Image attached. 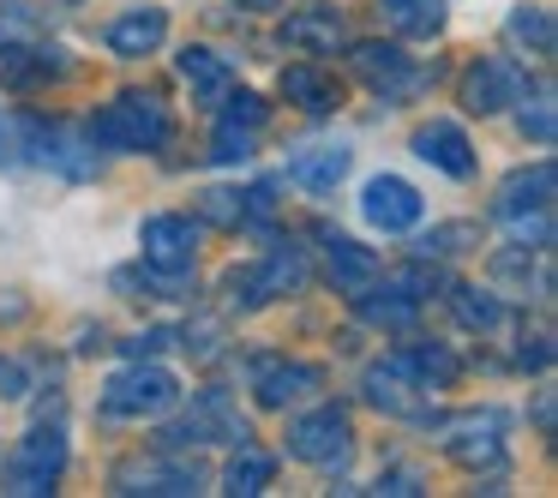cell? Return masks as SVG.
I'll use <instances>...</instances> for the list:
<instances>
[{
	"label": "cell",
	"mask_w": 558,
	"mask_h": 498,
	"mask_svg": "<svg viewBox=\"0 0 558 498\" xmlns=\"http://www.w3.org/2000/svg\"><path fill=\"white\" fill-rule=\"evenodd\" d=\"M349 162H354L349 145H301L289 157V181L301 186V193H330V186L349 174Z\"/></svg>",
	"instance_id": "cell-17"
},
{
	"label": "cell",
	"mask_w": 558,
	"mask_h": 498,
	"mask_svg": "<svg viewBox=\"0 0 558 498\" xmlns=\"http://www.w3.org/2000/svg\"><path fill=\"white\" fill-rule=\"evenodd\" d=\"M43 73H49V54L19 49V42H7V49H0V78H7V85H37Z\"/></svg>",
	"instance_id": "cell-31"
},
{
	"label": "cell",
	"mask_w": 558,
	"mask_h": 498,
	"mask_svg": "<svg viewBox=\"0 0 558 498\" xmlns=\"http://www.w3.org/2000/svg\"><path fill=\"white\" fill-rule=\"evenodd\" d=\"M198 217L217 222V229H241L246 222V193H222V186H210V193H198Z\"/></svg>",
	"instance_id": "cell-32"
},
{
	"label": "cell",
	"mask_w": 558,
	"mask_h": 498,
	"mask_svg": "<svg viewBox=\"0 0 558 498\" xmlns=\"http://www.w3.org/2000/svg\"><path fill=\"white\" fill-rule=\"evenodd\" d=\"M181 402V378L169 366H126L102 385V414L109 421H145V414H169Z\"/></svg>",
	"instance_id": "cell-2"
},
{
	"label": "cell",
	"mask_w": 558,
	"mask_h": 498,
	"mask_svg": "<svg viewBox=\"0 0 558 498\" xmlns=\"http://www.w3.org/2000/svg\"><path fill=\"white\" fill-rule=\"evenodd\" d=\"M450 306H457V318L469 330H498V318H505L498 294H486V289H450Z\"/></svg>",
	"instance_id": "cell-29"
},
{
	"label": "cell",
	"mask_w": 558,
	"mask_h": 498,
	"mask_svg": "<svg viewBox=\"0 0 558 498\" xmlns=\"http://www.w3.org/2000/svg\"><path fill=\"white\" fill-rule=\"evenodd\" d=\"M361 217L373 222L378 234H409L414 222L426 217V198L414 193L402 174H373V181L361 186Z\"/></svg>",
	"instance_id": "cell-9"
},
{
	"label": "cell",
	"mask_w": 558,
	"mask_h": 498,
	"mask_svg": "<svg viewBox=\"0 0 558 498\" xmlns=\"http://www.w3.org/2000/svg\"><path fill=\"white\" fill-rule=\"evenodd\" d=\"M354 73H361L366 85H373L378 97H385V102L409 97V90L421 85V73L409 66V54L390 49V42H354Z\"/></svg>",
	"instance_id": "cell-15"
},
{
	"label": "cell",
	"mask_w": 558,
	"mask_h": 498,
	"mask_svg": "<svg viewBox=\"0 0 558 498\" xmlns=\"http://www.w3.org/2000/svg\"><path fill=\"white\" fill-rule=\"evenodd\" d=\"M282 97L301 102L306 114H330V109H337V85H330L318 66H282Z\"/></svg>",
	"instance_id": "cell-25"
},
{
	"label": "cell",
	"mask_w": 558,
	"mask_h": 498,
	"mask_svg": "<svg viewBox=\"0 0 558 498\" xmlns=\"http://www.w3.org/2000/svg\"><path fill=\"white\" fill-rule=\"evenodd\" d=\"M445 433V450L462 462V469H498L505 462V414L498 409H474V414H462V421H445L438 426Z\"/></svg>",
	"instance_id": "cell-7"
},
{
	"label": "cell",
	"mask_w": 558,
	"mask_h": 498,
	"mask_svg": "<svg viewBox=\"0 0 558 498\" xmlns=\"http://www.w3.org/2000/svg\"><path fill=\"white\" fill-rule=\"evenodd\" d=\"M246 421L241 414L229 409V397H222V390H205V397H198V409L186 414L181 426H169V433H162V445L169 450H186V445H246Z\"/></svg>",
	"instance_id": "cell-8"
},
{
	"label": "cell",
	"mask_w": 558,
	"mask_h": 498,
	"mask_svg": "<svg viewBox=\"0 0 558 498\" xmlns=\"http://www.w3.org/2000/svg\"><path fill=\"white\" fill-rule=\"evenodd\" d=\"M85 133L102 150H162L169 145V109L157 97H145V90H126L109 109H97V121Z\"/></svg>",
	"instance_id": "cell-1"
},
{
	"label": "cell",
	"mask_w": 558,
	"mask_h": 498,
	"mask_svg": "<svg viewBox=\"0 0 558 498\" xmlns=\"http://www.w3.org/2000/svg\"><path fill=\"white\" fill-rule=\"evenodd\" d=\"M114 486L121 493H150V498H186V493H205V474L186 469V462H157V457H138L114 469Z\"/></svg>",
	"instance_id": "cell-13"
},
{
	"label": "cell",
	"mask_w": 558,
	"mask_h": 498,
	"mask_svg": "<svg viewBox=\"0 0 558 498\" xmlns=\"http://www.w3.org/2000/svg\"><path fill=\"white\" fill-rule=\"evenodd\" d=\"M229 289H246V294H234V301H246V306H265V301H277V294L306 289V253H301L294 241H289V246H270L265 265H253L246 277L234 270Z\"/></svg>",
	"instance_id": "cell-10"
},
{
	"label": "cell",
	"mask_w": 558,
	"mask_h": 498,
	"mask_svg": "<svg viewBox=\"0 0 558 498\" xmlns=\"http://www.w3.org/2000/svg\"><path fill=\"white\" fill-rule=\"evenodd\" d=\"M270 474H277V457H270V450H258V445H241V450L229 457V474H222V493L253 498V493H265V486H270Z\"/></svg>",
	"instance_id": "cell-22"
},
{
	"label": "cell",
	"mask_w": 558,
	"mask_h": 498,
	"mask_svg": "<svg viewBox=\"0 0 558 498\" xmlns=\"http://www.w3.org/2000/svg\"><path fill=\"white\" fill-rule=\"evenodd\" d=\"M138 246H145V265L162 277V294H174V289H181V277L198 265V222L193 217H174V210L145 217Z\"/></svg>",
	"instance_id": "cell-5"
},
{
	"label": "cell",
	"mask_w": 558,
	"mask_h": 498,
	"mask_svg": "<svg viewBox=\"0 0 558 498\" xmlns=\"http://www.w3.org/2000/svg\"><path fill=\"white\" fill-rule=\"evenodd\" d=\"M378 7L402 37H438L445 31V0H378Z\"/></svg>",
	"instance_id": "cell-27"
},
{
	"label": "cell",
	"mask_w": 558,
	"mask_h": 498,
	"mask_svg": "<svg viewBox=\"0 0 558 498\" xmlns=\"http://www.w3.org/2000/svg\"><path fill=\"white\" fill-rule=\"evenodd\" d=\"M414 157L433 162V169L450 174V181H469V174H474V145H469V133H462L457 121L414 126Z\"/></svg>",
	"instance_id": "cell-14"
},
{
	"label": "cell",
	"mask_w": 558,
	"mask_h": 498,
	"mask_svg": "<svg viewBox=\"0 0 558 498\" xmlns=\"http://www.w3.org/2000/svg\"><path fill=\"white\" fill-rule=\"evenodd\" d=\"M181 78L198 90V97H222V90H229V61H222L217 49L186 42V49H181Z\"/></svg>",
	"instance_id": "cell-26"
},
{
	"label": "cell",
	"mask_w": 558,
	"mask_h": 498,
	"mask_svg": "<svg viewBox=\"0 0 558 498\" xmlns=\"http://www.w3.org/2000/svg\"><path fill=\"white\" fill-rule=\"evenodd\" d=\"M498 217H505L510 222V229H517L522 234V222H546V217H553V157H541V162H534V169H517V174H510V181L505 186H498Z\"/></svg>",
	"instance_id": "cell-11"
},
{
	"label": "cell",
	"mask_w": 558,
	"mask_h": 498,
	"mask_svg": "<svg viewBox=\"0 0 558 498\" xmlns=\"http://www.w3.org/2000/svg\"><path fill=\"white\" fill-rule=\"evenodd\" d=\"M522 97H529V73H522L517 61H505V54L469 66V78H462V102H469L474 114H498L505 102H522Z\"/></svg>",
	"instance_id": "cell-12"
},
{
	"label": "cell",
	"mask_w": 558,
	"mask_h": 498,
	"mask_svg": "<svg viewBox=\"0 0 558 498\" xmlns=\"http://www.w3.org/2000/svg\"><path fill=\"white\" fill-rule=\"evenodd\" d=\"M397 361H402V373H409L426 397H433V390H450V385H457V373H462V361L445 349V342H433V349H402Z\"/></svg>",
	"instance_id": "cell-21"
},
{
	"label": "cell",
	"mask_w": 558,
	"mask_h": 498,
	"mask_svg": "<svg viewBox=\"0 0 558 498\" xmlns=\"http://www.w3.org/2000/svg\"><path fill=\"white\" fill-rule=\"evenodd\" d=\"M366 402L397 414V421H433V414H426V390L402 373V361H385V366L366 373Z\"/></svg>",
	"instance_id": "cell-16"
},
{
	"label": "cell",
	"mask_w": 558,
	"mask_h": 498,
	"mask_svg": "<svg viewBox=\"0 0 558 498\" xmlns=\"http://www.w3.org/2000/svg\"><path fill=\"white\" fill-rule=\"evenodd\" d=\"M253 145H258V126H241V121H222L217 126V150H210V157L217 162H253Z\"/></svg>",
	"instance_id": "cell-33"
},
{
	"label": "cell",
	"mask_w": 558,
	"mask_h": 498,
	"mask_svg": "<svg viewBox=\"0 0 558 498\" xmlns=\"http://www.w3.org/2000/svg\"><path fill=\"white\" fill-rule=\"evenodd\" d=\"M522 133H534V145H553V97H522Z\"/></svg>",
	"instance_id": "cell-34"
},
{
	"label": "cell",
	"mask_w": 558,
	"mask_h": 498,
	"mask_svg": "<svg viewBox=\"0 0 558 498\" xmlns=\"http://www.w3.org/2000/svg\"><path fill=\"white\" fill-rule=\"evenodd\" d=\"M169 342H174V330H145V337H133V342H126V349H133V354H138V361H145V354H157V349H169Z\"/></svg>",
	"instance_id": "cell-37"
},
{
	"label": "cell",
	"mask_w": 558,
	"mask_h": 498,
	"mask_svg": "<svg viewBox=\"0 0 558 498\" xmlns=\"http://www.w3.org/2000/svg\"><path fill=\"white\" fill-rule=\"evenodd\" d=\"M162 37H169V13H162V7H138V13H126V19L109 25V49L126 54V61L162 49Z\"/></svg>",
	"instance_id": "cell-20"
},
{
	"label": "cell",
	"mask_w": 558,
	"mask_h": 498,
	"mask_svg": "<svg viewBox=\"0 0 558 498\" xmlns=\"http://www.w3.org/2000/svg\"><path fill=\"white\" fill-rule=\"evenodd\" d=\"M325 390V373L306 361H277V366H258V402L265 409H289V402Z\"/></svg>",
	"instance_id": "cell-19"
},
{
	"label": "cell",
	"mask_w": 558,
	"mask_h": 498,
	"mask_svg": "<svg viewBox=\"0 0 558 498\" xmlns=\"http://www.w3.org/2000/svg\"><path fill=\"white\" fill-rule=\"evenodd\" d=\"M378 493H421V474H414V469H390V474H378Z\"/></svg>",
	"instance_id": "cell-36"
},
{
	"label": "cell",
	"mask_w": 558,
	"mask_h": 498,
	"mask_svg": "<svg viewBox=\"0 0 558 498\" xmlns=\"http://www.w3.org/2000/svg\"><path fill=\"white\" fill-rule=\"evenodd\" d=\"M505 37L517 42L522 54H553V42H558V31H553V7H529V0H522L517 13L505 19Z\"/></svg>",
	"instance_id": "cell-24"
},
{
	"label": "cell",
	"mask_w": 558,
	"mask_h": 498,
	"mask_svg": "<svg viewBox=\"0 0 558 498\" xmlns=\"http://www.w3.org/2000/svg\"><path fill=\"white\" fill-rule=\"evenodd\" d=\"M474 246H481V229H474V222H450V229L426 234L414 253H421V258H462V253H474Z\"/></svg>",
	"instance_id": "cell-30"
},
{
	"label": "cell",
	"mask_w": 558,
	"mask_h": 498,
	"mask_svg": "<svg viewBox=\"0 0 558 498\" xmlns=\"http://www.w3.org/2000/svg\"><path fill=\"white\" fill-rule=\"evenodd\" d=\"M234 7H246V13H277L282 0H234Z\"/></svg>",
	"instance_id": "cell-39"
},
{
	"label": "cell",
	"mask_w": 558,
	"mask_h": 498,
	"mask_svg": "<svg viewBox=\"0 0 558 498\" xmlns=\"http://www.w3.org/2000/svg\"><path fill=\"white\" fill-rule=\"evenodd\" d=\"M354 301H361V318H366V325H378V330H409V325H414V313H421L414 289H385V294L361 289Z\"/></svg>",
	"instance_id": "cell-23"
},
{
	"label": "cell",
	"mask_w": 558,
	"mask_h": 498,
	"mask_svg": "<svg viewBox=\"0 0 558 498\" xmlns=\"http://www.w3.org/2000/svg\"><path fill=\"white\" fill-rule=\"evenodd\" d=\"M19 150H31L43 169L66 174V181H90V174H97V145H90V133L61 126V121H37V114L19 121Z\"/></svg>",
	"instance_id": "cell-4"
},
{
	"label": "cell",
	"mask_w": 558,
	"mask_h": 498,
	"mask_svg": "<svg viewBox=\"0 0 558 498\" xmlns=\"http://www.w3.org/2000/svg\"><path fill=\"white\" fill-rule=\"evenodd\" d=\"M282 37L301 42V49H337V42H342V19L337 13H301V19H289Z\"/></svg>",
	"instance_id": "cell-28"
},
{
	"label": "cell",
	"mask_w": 558,
	"mask_h": 498,
	"mask_svg": "<svg viewBox=\"0 0 558 498\" xmlns=\"http://www.w3.org/2000/svg\"><path fill=\"white\" fill-rule=\"evenodd\" d=\"M325 265H330V282H337L342 294H361L378 282V253L361 241H349V234H325Z\"/></svg>",
	"instance_id": "cell-18"
},
{
	"label": "cell",
	"mask_w": 558,
	"mask_h": 498,
	"mask_svg": "<svg viewBox=\"0 0 558 498\" xmlns=\"http://www.w3.org/2000/svg\"><path fill=\"white\" fill-rule=\"evenodd\" d=\"M265 97H253V90H234L229 109H222V121H241V126H265Z\"/></svg>",
	"instance_id": "cell-35"
},
{
	"label": "cell",
	"mask_w": 558,
	"mask_h": 498,
	"mask_svg": "<svg viewBox=\"0 0 558 498\" xmlns=\"http://www.w3.org/2000/svg\"><path fill=\"white\" fill-rule=\"evenodd\" d=\"M13 162H19V126L0 114V169H13Z\"/></svg>",
	"instance_id": "cell-38"
},
{
	"label": "cell",
	"mask_w": 558,
	"mask_h": 498,
	"mask_svg": "<svg viewBox=\"0 0 558 498\" xmlns=\"http://www.w3.org/2000/svg\"><path fill=\"white\" fill-rule=\"evenodd\" d=\"M282 445H289L294 462H313V469H342V462L354 457V421H349V409L325 402V409L289 421V438H282Z\"/></svg>",
	"instance_id": "cell-3"
},
{
	"label": "cell",
	"mask_w": 558,
	"mask_h": 498,
	"mask_svg": "<svg viewBox=\"0 0 558 498\" xmlns=\"http://www.w3.org/2000/svg\"><path fill=\"white\" fill-rule=\"evenodd\" d=\"M61 474H66V433L61 426H31V433L19 438V450H13V469H7L13 493H25V498L54 493Z\"/></svg>",
	"instance_id": "cell-6"
}]
</instances>
